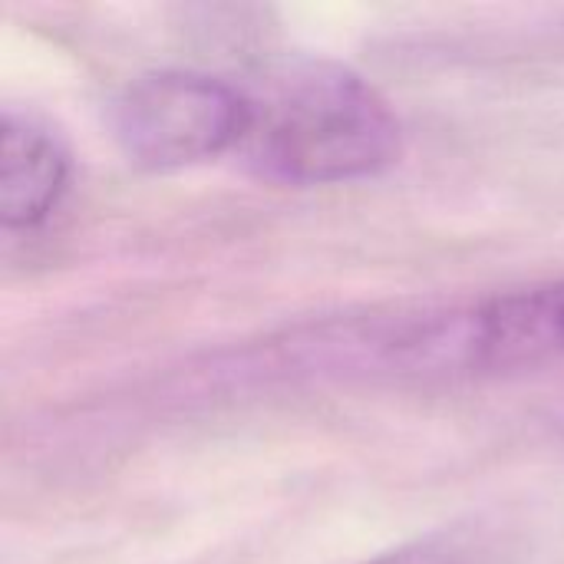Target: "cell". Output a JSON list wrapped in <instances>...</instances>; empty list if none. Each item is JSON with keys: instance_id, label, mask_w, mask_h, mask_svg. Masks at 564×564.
<instances>
[{"instance_id": "3957f363", "label": "cell", "mask_w": 564, "mask_h": 564, "mask_svg": "<svg viewBox=\"0 0 564 564\" xmlns=\"http://www.w3.org/2000/svg\"><path fill=\"white\" fill-rule=\"evenodd\" d=\"M443 373H512L564 360V278L440 314Z\"/></svg>"}, {"instance_id": "277c9868", "label": "cell", "mask_w": 564, "mask_h": 564, "mask_svg": "<svg viewBox=\"0 0 564 564\" xmlns=\"http://www.w3.org/2000/svg\"><path fill=\"white\" fill-rule=\"evenodd\" d=\"M69 185V152L36 119L7 109L0 119V221L7 231L40 228Z\"/></svg>"}, {"instance_id": "6da1fadb", "label": "cell", "mask_w": 564, "mask_h": 564, "mask_svg": "<svg viewBox=\"0 0 564 564\" xmlns=\"http://www.w3.org/2000/svg\"><path fill=\"white\" fill-rule=\"evenodd\" d=\"M248 126L238 155L278 185H344L393 169L403 122L357 69L311 53L264 63L241 83Z\"/></svg>"}, {"instance_id": "7a4b0ae2", "label": "cell", "mask_w": 564, "mask_h": 564, "mask_svg": "<svg viewBox=\"0 0 564 564\" xmlns=\"http://www.w3.org/2000/svg\"><path fill=\"white\" fill-rule=\"evenodd\" d=\"M109 126L132 165L175 172L238 152L248 102L241 83L198 69H152L122 86Z\"/></svg>"}, {"instance_id": "5b68a950", "label": "cell", "mask_w": 564, "mask_h": 564, "mask_svg": "<svg viewBox=\"0 0 564 564\" xmlns=\"http://www.w3.org/2000/svg\"><path fill=\"white\" fill-rule=\"evenodd\" d=\"M479 545L463 532H433L380 552L360 564H476Z\"/></svg>"}]
</instances>
